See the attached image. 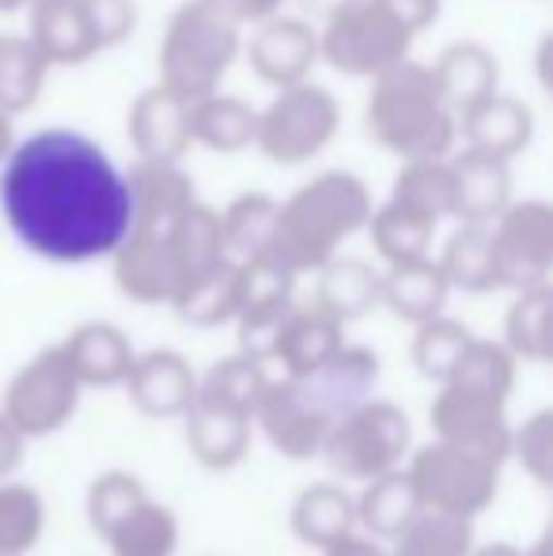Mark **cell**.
<instances>
[{"instance_id": "cell-1", "label": "cell", "mask_w": 553, "mask_h": 556, "mask_svg": "<svg viewBox=\"0 0 553 556\" xmlns=\"http://www.w3.org/2000/svg\"><path fill=\"white\" fill-rule=\"evenodd\" d=\"M0 208L30 254L58 265L111 257L134 224L129 182L96 140L46 129L12 148Z\"/></svg>"}, {"instance_id": "cell-2", "label": "cell", "mask_w": 553, "mask_h": 556, "mask_svg": "<svg viewBox=\"0 0 553 556\" xmlns=\"http://www.w3.org/2000/svg\"><path fill=\"white\" fill-rule=\"evenodd\" d=\"M372 216L368 186L349 170H326L315 182L296 190L277 205V224L269 250L285 269L318 273L345 239H353Z\"/></svg>"}, {"instance_id": "cell-3", "label": "cell", "mask_w": 553, "mask_h": 556, "mask_svg": "<svg viewBox=\"0 0 553 556\" xmlns=\"http://www.w3.org/2000/svg\"><path fill=\"white\" fill-rule=\"evenodd\" d=\"M368 132L406 160H443L455 144V111L443 103L432 68L402 58L399 65L372 76Z\"/></svg>"}, {"instance_id": "cell-4", "label": "cell", "mask_w": 553, "mask_h": 556, "mask_svg": "<svg viewBox=\"0 0 553 556\" xmlns=\"http://www.w3.org/2000/svg\"><path fill=\"white\" fill-rule=\"evenodd\" d=\"M239 53V30L201 0L183 4L167 23V35L160 46L163 88L178 91L183 99H201L216 91L224 73Z\"/></svg>"}, {"instance_id": "cell-5", "label": "cell", "mask_w": 553, "mask_h": 556, "mask_svg": "<svg viewBox=\"0 0 553 556\" xmlns=\"http://www.w3.org/2000/svg\"><path fill=\"white\" fill-rule=\"evenodd\" d=\"M414 443V428L410 417L394 402L384 397H364L349 413H341L330 425L323 443L326 466L341 477V481H372V477L387 473V469L402 466Z\"/></svg>"}, {"instance_id": "cell-6", "label": "cell", "mask_w": 553, "mask_h": 556, "mask_svg": "<svg viewBox=\"0 0 553 556\" xmlns=\"http://www.w3.org/2000/svg\"><path fill=\"white\" fill-rule=\"evenodd\" d=\"M406 473L417 492V504L428 511L458 515V519H478L489 511L501 492V462L470 454L451 443H425L406 454Z\"/></svg>"}, {"instance_id": "cell-7", "label": "cell", "mask_w": 553, "mask_h": 556, "mask_svg": "<svg viewBox=\"0 0 553 556\" xmlns=\"http://www.w3.org/2000/svg\"><path fill=\"white\" fill-rule=\"evenodd\" d=\"M414 30L402 27L379 0H353L341 12L326 15V30L318 35V53L338 73L379 76L399 65L410 53Z\"/></svg>"}, {"instance_id": "cell-8", "label": "cell", "mask_w": 553, "mask_h": 556, "mask_svg": "<svg viewBox=\"0 0 553 556\" xmlns=\"http://www.w3.org/2000/svg\"><path fill=\"white\" fill-rule=\"evenodd\" d=\"M80 394H84V387L73 367H68L61 344H50V349L35 352V356L8 379L0 413H4L27 440H42V435L61 432V428L76 417Z\"/></svg>"}, {"instance_id": "cell-9", "label": "cell", "mask_w": 553, "mask_h": 556, "mask_svg": "<svg viewBox=\"0 0 553 556\" xmlns=\"http://www.w3.org/2000/svg\"><path fill=\"white\" fill-rule=\"evenodd\" d=\"M338 132V103L326 88L315 84H288L266 111L259 114L254 144L274 163H303L318 155Z\"/></svg>"}, {"instance_id": "cell-10", "label": "cell", "mask_w": 553, "mask_h": 556, "mask_svg": "<svg viewBox=\"0 0 553 556\" xmlns=\"http://www.w3.org/2000/svg\"><path fill=\"white\" fill-rule=\"evenodd\" d=\"M175 213H134L126 239L114 250V285L126 300L144 303V307H160V303L175 300L183 288V269H178L175 247H171V224Z\"/></svg>"}, {"instance_id": "cell-11", "label": "cell", "mask_w": 553, "mask_h": 556, "mask_svg": "<svg viewBox=\"0 0 553 556\" xmlns=\"http://www.w3.org/2000/svg\"><path fill=\"white\" fill-rule=\"evenodd\" d=\"M493 239L497 288L524 292L535 285H550L553 269V208L546 201L512 205L489 224Z\"/></svg>"}, {"instance_id": "cell-12", "label": "cell", "mask_w": 553, "mask_h": 556, "mask_svg": "<svg viewBox=\"0 0 553 556\" xmlns=\"http://www.w3.org/2000/svg\"><path fill=\"white\" fill-rule=\"evenodd\" d=\"M508 402H497V397L474 394L466 387H451L440 382L432 405H428V425L432 435L440 443L463 446L470 454L493 462H508V446H512V425L504 417Z\"/></svg>"}, {"instance_id": "cell-13", "label": "cell", "mask_w": 553, "mask_h": 556, "mask_svg": "<svg viewBox=\"0 0 553 556\" xmlns=\"http://www.w3.org/2000/svg\"><path fill=\"white\" fill-rule=\"evenodd\" d=\"M330 425H334L330 413L318 409L307 397V390L296 379H288V375L269 379L259 405H254V428L266 435L280 458H292V462L318 458Z\"/></svg>"}, {"instance_id": "cell-14", "label": "cell", "mask_w": 553, "mask_h": 556, "mask_svg": "<svg viewBox=\"0 0 553 556\" xmlns=\"http://www.w3.org/2000/svg\"><path fill=\"white\" fill-rule=\"evenodd\" d=\"M122 387L129 390V402L137 405L140 417L148 420H175L198 397V371L175 349L140 352L129 364V375Z\"/></svg>"}, {"instance_id": "cell-15", "label": "cell", "mask_w": 553, "mask_h": 556, "mask_svg": "<svg viewBox=\"0 0 553 556\" xmlns=\"http://www.w3.org/2000/svg\"><path fill=\"white\" fill-rule=\"evenodd\" d=\"M129 140L148 163H178L193 144L190 99L171 88H148L129 111Z\"/></svg>"}, {"instance_id": "cell-16", "label": "cell", "mask_w": 553, "mask_h": 556, "mask_svg": "<svg viewBox=\"0 0 553 556\" xmlns=\"http://www.w3.org/2000/svg\"><path fill=\"white\" fill-rule=\"evenodd\" d=\"M288 379L300 382V387L307 390L311 402L338 420L341 413H349L353 405H361L364 397H372L376 379H379V356L368 349V344L345 341L326 364H318L315 371L288 375Z\"/></svg>"}, {"instance_id": "cell-17", "label": "cell", "mask_w": 553, "mask_h": 556, "mask_svg": "<svg viewBox=\"0 0 553 556\" xmlns=\"http://www.w3.org/2000/svg\"><path fill=\"white\" fill-rule=\"evenodd\" d=\"M183 420H186V446H190L193 462L213 469V473L236 469L247 458V451H251V435H254L251 413L193 397V405L183 413Z\"/></svg>"}, {"instance_id": "cell-18", "label": "cell", "mask_w": 553, "mask_h": 556, "mask_svg": "<svg viewBox=\"0 0 553 556\" xmlns=\"http://www.w3.org/2000/svg\"><path fill=\"white\" fill-rule=\"evenodd\" d=\"M251 68L274 88H288V84L307 80L311 65L318 58V35L311 23L288 20V15H269L262 20L259 35L251 38Z\"/></svg>"}, {"instance_id": "cell-19", "label": "cell", "mask_w": 553, "mask_h": 556, "mask_svg": "<svg viewBox=\"0 0 553 556\" xmlns=\"http://www.w3.org/2000/svg\"><path fill=\"white\" fill-rule=\"evenodd\" d=\"M451 167V216L463 224H493L512 201L508 160L466 148Z\"/></svg>"}, {"instance_id": "cell-20", "label": "cell", "mask_w": 553, "mask_h": 556, "mask_svg": "<svg viewBox=\"0 0 553 556\" xmlns=\"http://www.w3.org/2000/svg\"><path fill=\"white\" fill-rule=\"evenodd\" d=\"M30 42L50 65H80L103 50L84 0H30Z\"/></svg>"}, {"instance_id": "cell-21", "label": "cell", "mask_w": 553, "mask_h": 556, "mask_svg": "<svg viewBox=\"0 0 553 556\" xmlns=\"http://www.w3.org/2000/svg\"><path fill=\"white\" fill-rule=\"evenodd\" d=\"M61 352H65L68 367L76 371L80 387H99L111 390L122 387L129 375V364H134V341L118 330L114 323H84L76 326L73 333L61 341Z\"/></svg>"}, {"instance_id": "cell-22", "label": "cell", "mask_w": 553, "mask_h": 556, "mask_svg": "<svg viewBox=\"0 0 553 556\" xmlns=\"http://www.w3.org/2000/svg\"><path fill=\"white\" fill-rule=\"evenodd\" d=\"M463 137L466 148L474 152H486L497 155V160H512L519 155L527 144H531V132H535V114L527 103L512 96H486L481 103L466 106L463 111Z\"/></svg>"}, {"instance_id": "cell-23", "label": "cell", "mask_w": 553, "mask_h": 556, "mask_svg": "<svg viewBox=\"0 0 553 556\" xmlns=\"http://www.w3.org/2000/svg\"><path fill=\"white\" fill-rule=\"evenodd\" d=\"M341 344H345V326L338 318H330L323 307L296 303L280 326L269 359L280 364V375H307L318 364H326Z\"/></svg>"}, {"instance_id": "cell-24", "label": "cell", "mask_w": 553, "mask_h": 556, "mask_svg": "<svg viewBox=\"0 0 553 556\" xmlns=\"http://www.w3.org/2000/svg\"><path fill=\"white\" fill-rule=\"evenodd\" d=\"M448 292H451L448 277H443L432 257L399 262L387 273H379V303L391 307V315L410 326H420L428 318L443 315Z\"/></svg>"}, {"instance_id": "cell-25", "label": "cell", "mask_w": 553, "mask_h": 556, "mask_svg": "<svg viewBox=\"0 0 553 556\" xmlns=\"http://www.w3.org/2000/svg\"><path fill=\"white\" fill-rule=\"evenodd\" d=\"M288 527H292L296 542L323 553L338 545L341 538L356 534V500L341 484L315 481L296 496Z\"/></svg>"}, {"instance_id": "cell-26", "label": "cell", "mask_w": 553, "mask_h": 556, "mask_svg": "<svg viewBox=\"0 0 553 556\" xmlns=\"http://www.w3.org/2000/svg\"><path fill=\"white\" fill-rule=\"evenodd\" d=\"M175 315L186 326H198V330H213V326L236 323L239 311V262L221 257L209 269H201L198 277H190L178 295L171 300Z\"/></svg>"}, {"instance_id": "cell-27", "label": "cell", "mask_w": 553, "mask_h": 556, "mask_svg": "<svg viewBox=\"0 0 553 556\" xmlns=\"http://www.w3.org/2000/svg\"><path fill=\"white\" fill-rule=\"evenodd\" d=\"M420 511L417 492L410 484L406 466H394L387 473L364 481V492L356 496V530H364L376 542H394L410 519Z\"/></svg>"}, {"instance_id": "cell-28", "label": "cell", "mask_w": 553, "mask_h": 556, "mask_svg": "<svg viewBox=\"0 0 553 556\" xmlns=\"http://www.w3.org/2000/svg\"><path fill=\"white\" fill-rule=\"evenodd\" d=\"M315 307H323L341 326L372 315L379 307V269H372L361 257H338L318 269V295Z\"/></svg>"}, {"instance_id": "cell-29", "label": "cell", "mask_w": 553, "mask_h": 556, "mask_svg": "<svg viewBox=\"0 0 553 556\" xmlns=\"http://www.w3.org/2000/svg\"><path fill=\"white\" fill-rule=\"evenodd\" d=\"M432 80L455 114L497 91V58L478 42H455L432 65Z\"/></svg>"}, {"instance_id": "cell-30", "label": "cell", "mask_w": 553, "mask_h": 556, "mask_svg": "<svg viewBox=\"0 0 553 556\" xmlns=\"http://www.w3.org/2000/svg\"><path fill=\"white\" fill-rule=\"evenodd\" d=\"M99 538L106 542L111 556H175L178 519L171 507L144 496V500H137L122 519H114Z\"/></svg>"}, {"instance_id": "cell-31", "label": "cell", "mask_w": 553, "mask_h": 556, "mask_svg": "<svg viewBox=\"0 0 553 556\" xmlns=\"http://www.w3.org/2000/svg\"><path fill=\"white\" fill-rule=\"evenodd\" d=\"M254 129H259V111L243 99L231 96H209L190 103V132L213 152H243L254 144Z\"/></svg>"}, {"instance_id": "cell-32", "label": "cell", "mask_w": 553, "mask_h": 556, "mask_svg": "<svg viewBox=\"0 0 553 556\" xmlns=\"http://www.w3.org/2000/svg\"><path fill=\"white\" fill-rule=\"evenodd\" d=\"M364 227L372 231V247H376V254L387 265L428 257V247H432V235H436L432 216L417 213L410 205H399V201H387L384 208H376Z\"/></svg>"}, {"instance_id": "cell-33", "label": "cell", "mask_w": 553, "mask_h": 556, "mask_svg": "<svg viewBox=\"0 0 553 556\" xmlns=\"http://www.w3.org/2000/svg\"><path fill=\"white\" fill-rule=\"evenodd\" d=\"M440 273L448 277L451 288L470 295H486L497 288L493 269V239H489V224H463L448 239L440 254Z\"/></svg>"}, {"instance_id": "cell-34", "label": "cell", "mask_w": 553, "mask_h": 556, "mask_svg": "<svg viewBox=\"0 0 553 556\" xmlns=\"http://www.w3.org/2000/svg\"><path fill=\"white\" fill-rule=\"evenodd\" d=\"M550 318H553L550 285H535L516 292V303H512L508 318H504V344L512 349V356L527 359V364H546L553 356Z\"/></svg>"}, {"instance_id": "cell-35", "label": "cell", "mask_w": 553, "mask_h": 556, "mask_svg": "<svg viewBox=\"0 0 553 556\" xmlns=\"http://www.w3.org/2000/svg\"><path fill=\"white\" fill-rule=\"evenodd\" d=\"M516 367H519V359L512 356V349L504 341L470 337L466 352L458 356L455 371H451L443 382L466 387V390H474V394L497 397V402H508L512 390H516Z\"/></svg>"}, {"instance_id": "cell-36", "label": "cell", "mask_w": 553, "mask_h": 556, "mask_svg": "<svg viewBox=\"0 0 553 556\" xmlns=\"http://www.w3.org/2000/svg\"><path fill=\"white\" fill-rule=\"evenodd\" d=\"M46 68H50V61L30 38L0 35V111H30L46 88Z\"/></svg>"}, {"instance_id": "cell-37", "label": "cell", "mask_w": 553, "mask_h": 556, "mask_svg": "<svg viewBox=\"0 0 553 556\" xmlns=\"http://www.w3.org/2000/svg\"><path fill=\"white\" fill-rule=\"evenodd\" d=\"M269 379H274V375L266 371V359H254V356H247V352H236V356L213 364L205 375H198V397L201 402L228 405V409L251 413L254 417V405H259V397Z\"/></svg>"}, {"instance_id": "cell-38", "label": "cell", "mask_w": 553, "mask_h": 556, "mask_svg": "<svg viewBox=\"0 0 553 556\" xmlns=\"http://www.w3.org/2000/svg\"><path fill=\"white\" fill-rule=\"evenodd\" d=\"M474 553V522L443 511H420L410 527L391 542L387 556H470Z\"/></svg>"}, {"instance_id": "cell-39", "label": "cell", "mask_w": 553, "mask_h": 556, "mask_svg": "<svg viewBox=\"0 0 553 556\" xmlns=\"http://www.w3.org/2000/svg\"><path fill=\"white\" fill-rule=\"evenodd\" d=\"M277 224V201L266 193H243L228 205V213L221 216V235H224V257L231 262H247L269 250Z\"/></svg>"}, {"instance_id": "cell-40", "label": "cell", "mask_w": 553, "mask_h": 556, "mask_svg": "<svg viewBox=\"0 0 553 556\" xmlns=\"http://www.w3.org/2000/svg\"><path fill=\"white\" fill-rule=\"evenodd\" d=\"M171 247H175L178 269H183V285H186L190 277H198L201 269H209V265L224 257L221 216L209 205L190 201V205L175 216V224H171Z\"/></svg>"}, {"instance_id": "cell-41", "label": "cell", "mask_w": 553, "mask_h": 556, "mask_svg": "<svg viewBox=\"0 0 553 556\" xmlns=\"http://www.w3.org/2000/svg\"><path fill=\"white\" fill-rule=\"evenodd\" d=\"M46 534V500L20 481L0 484V556H27Z\"/></svg>"}, {"instance_id": "cell-42", "label": "cell", "mask_w": 553, "mask_h": 556, "mask_svg": "<svg viewBox=\"0 0 553 556\" xmlns=\"http://www.w3.org/2000/svg\"><path fill=\"white\" fill-rule=\"evenodd\" d=\"M470 337L474 333L466 330L463 323H455V318H448V315L428 318V323L417 326L414 344H410L414 367H417L420 375H425L428 382H443L451 371H455L458 356L466 352Z\"/></svg>"}, {"instance_id": "cell-43", "label": "cell", "mask_w": 553, "mask_h": 556, "mask_svg": "<svg viewBox=\"0 0 553 556\" xmlns=\"http://www.w3.org/2000/svg\"><path fill=\"white\" fill-rule=\"evenodd\" d=\"M391 201L417 208L432 220L451 216V167L443 160H406L394 175Z\"/></svg>"}, {"instance_id": "cell-44", "label": "cell", "mask_w": 553, "mask_h": 556, "mask_svg": "<svg viewBox=\"0 0 553 556\" xmlns=\"http://www.w3.org/2000/svg\"><path fill=\"white\" fill-rule=\"evenodd\" d=\"M144 496H148V489L137 481L134 473H126V469H111V473L96 477V481L88 484V500H84L91 530L103 534L114 519H122V515H126L129 507Z\"/></svg>"}, {"instance_id": "cell-45", "label": "cell", "mask_w": 553, "mask_h": 556, "mask_svg": "<svg viewBox=\"0 0 553 556\" xmlns=\"http://www.w3.org/2000/svg\"><path fill=\"white\" fill-rule=\"evenodd\" d=\"M508 458H516L524 466V473H531L539 484H550L553 473V413L539 409L524 420L519 428H512V446Z\"/></svg>"}, {"instance_id": "cell-46", "label": "cell", "mask_w": 553, "mask_h": 556, "mask_svg": "<svg viewBox=\"0 0 553 556\" xmlns=\"http://www.w3.org/2000/svg\"><path fill=\"white\" fill-rule=\"evenodd\" d=\"M84 4H88L99 46H118L134 35V27H137L134 0H84Z\"/></svg>"}, {"instance_id": "cell-47", "label": "cell", "mask_w": 553, "mask_h": 556, "mask_svg": "<svg viewBox=\"0 0 553 556\" xmlns=\"http://www.w3.org/2000/svg\"><path fill=\"white\" fill-rule=\"evenodd\" d=\"M205 8H213L216 15H224L228 23H262L280 8V0H201Z\"/></svg>"}, {"instance_id": "cell-48", "label": "cell", "mask_w": 553, "mask_h": 556, "mask_svg": "<svg viewBox=\"0 0 553 556\" xmlns=\"http://www.w3.org/2000/svg\"><path fill=\"white\" fill-rule=\"evenodd\" d=\"M23 458H27V435L0 413V481L12 477L23 466Z\"/></svg>"}, {"instance_id": "cell-49", "label": "cell", "mask_w": 553, "mask_h": 556, "mask_svg": "<svg viewBox=\"0 0 553 556\" xmlns=\"http://www.w3.org/2000/svg\"><path fill=\"white\" fill-rule=\"evenodd\" d=\"M379 4H384L402 27L414 30V35L420 27H428V23L436 20V12H440V0H379Z\"/></svg>"}, {"instance_id": "cell-50", "label": "cell", "mask_w": 553, "mask_h": 556, "mask_svg": "<svg viewBox=\"0 0 553 556\" xmlns=\"http://www.w3.org/2000/svg\"><path fill=\"white\" fill-rule=\"evenodd\" d=\"M323 556H387V549H384V542H376V538H368V534H349V538H341L338 545L323 549Z\"/></svg>"}, {"instance_id": "cell-51", "label": "cell", "mask_w": 553, "mask_h": 556, "mask_svg": "<svg viewBox=\"0 0 553 556\" xmlns=\"http://www.w3.org/2000/svg\"><path fill=\"white\" fill-rule=\"evenodd\" d=\"M470 556H546V542H539L535 549H519V545H508V542L486 545V549H478V545H474Z\"/></svg>"}, {"instance_id": "cell-52", "label": "cell", "mask_w": 553, "mask_h": 556, "mask_svg": "<svg viewBox=\"0 0 553 556\" xmlns=\"http://www.w3.org/2000/svg\"><path fill=\"white\" fill-rule=\"evenodd\" d=\"M307 12H315V15H334V12H341L345 4H353V0H300Z\"/></svg>"}, {"instance_id": "cell-53", "label": "cell", "mask_w": 553, "mask_h": 556, "mask_svg": "<svg viewBox=\"0 0 553 556\" xmlns=\"http://www.w3.org/2000/svg\"><path fill=\"white\" fill-rule=\"evenodd\" d=\"M8 152H12V114L0 111V163L8 160Z\"/></svg>"}, {"instance_id": "cell-54", "label": "cell", "mask_w": 553, "mask_h": 556, "mask_svg": "<svg viewBox=\"0 0 553 556\" xmlns=\"http://www.w3.org/2000/svg\"><path fill=\"white\" fill-rule=\"evenodd\" d=\"M30 4V0H0V12H15V8Z\"/></svg>"}]
</instances>
